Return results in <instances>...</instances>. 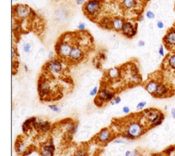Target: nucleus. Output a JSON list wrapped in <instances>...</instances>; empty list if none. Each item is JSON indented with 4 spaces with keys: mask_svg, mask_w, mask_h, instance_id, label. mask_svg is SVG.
Here are the masks:
<instances>
[{
    "mask_svg": "<svg viewBox=\"0 0 175 156\" xmlns=\"http://www.w3.org/2000/svg\"><path fill=\"white\" fill-rule=\"evenodd\" d=\"M147 128L139 121L133 120L126 126V129L121 134V138L128 140H133L140 138L145 133Z\"/></svg>",
    "mask_w": 175,
    "mask_h": 156,
    "instance_id": "obj_1",
    "label": "nucleus"
},
{
    "mask_svg": "<svg viewBox=\"0 0 175 156\" xmlns=\"http://www.w3.org/2000/svg\"><path fill=\"white\" fill-rule=\"evenodd\" d=\"M142 113L146 128H152L161 125L165 119L164 113L156 108H147Z\"/></svg>",
    "mask_w": 175,
    "mask_h": 156,
    "instance_id": "obj_2",
    "label": "nucleus"
},
{
    "mask_svg": "<svg viewBox=\"0 0 175 156\" xmlns=\"http://www.w3.org/2000/svg\"><path fill=\"white\" fill-rule=\"evenodd\" d=\"M38 91L41 100H48L52 95V89L49 82L45 78L41 77L38 83Z\"/></svg>",
    "mask_w": 175,
    "mask_h": 156,
    "instance_id": "obj_3",
    "label": "nucleus"
},
{
    "mask_svg": "<svg viewBox=\"0 0 175 156\" xmlns=\"http://www.w3.org/2000/svg\"><path fill=\"white\" fill-rule=\"evenodd\" d=\"M85 13L90 16H96L101 10V0H89L84 7Z\"/></svg>",
    "mask_w": 175,
    "mask_h": 156,
    "instance_id": "obj_4",
    "label": "nucleus"
},
{
    "mask_svg": "<svg viewBox=\"0 0 175 156\" xmlns=\"http://www.w3.org/2000/svg\"><path fill=\"white\" fill-rule=\"evenodd\" d=\"M114 137L112 131L109 128H104L101 130L96 135V140L101 145H106L112 140Z\"/></svg>",
    "mask_w": 175,
    "mask_h": 156,
    "instance_id": "obj_5",
    "label": "nucleus"
},
{
    "mask_svg": "<svg viewBox=\"0 0 175 156\" xmlns=\"http://www.w3.org/2000/svg\"><path fill=\"white\" fill-rule=\"evenodd\" d=\"M115 97V93L111 89L108 88H102L99 91L96 98L98 99L102 103L111 102Z\"/></svg>",
    "mask_w": 175,
    "mask_h": 156,
    "instance_id": "obj_6",
    "label": "nucleus"
},
{
    "mask_svg": "<svg viewBox=\"0 0 175 156\" xmlns=\"http://www.w3.org/2000/svg\"><path fill=\"white\" fill-rule=\"evenodd\" d=\"M73 46L70 45L69 43L67 42H62L60 44H58L55 47L57 54L63 58H68L70 57V52Z\"/></svg>",
    "mask_w": 175,
    "mask_h": 156,
    "instance_id": "obj_7",
    "label": "nucleus"
},
{
    "mask_svg": "<svg viewBox=\"0 0 175 156\" xmlns=\"http://www.w3.org/2000/svg\"><path fill=\"white\" fill-rule=\"evenodd\" d=\"M47 69L51 74L60 75L63 71V65L58 59H52L47 63Z\"/></svg>",
    "mask_w": 175,
    "mask_h": 156,
    "instance_id": "obj_8",
    "label": "nucleus"
},
{
    "mask_svg": "<svg viewBox=\"0 0 175 156\" xmlns=\"http://www.w3.org/2000/svg\"><path fill=\"white\" fill-rule=\"evenodd\" d=\"M137 25H133V23H131V22H125L124 23L123 29H122V33H123L124 36H127V38H133V36H135L137 33Z\"/></svg>",
    "mask_w": 175,
    "mask_h": 156,
    "instance_id": "obj_9",
    "label": "nucleus"
},
{
    "mask_svg": "<svg viewBox=\"0 0 175 156\" xmlns=\"http://www.w3.org/2000/svg\"><path fill=\"white\" fill-rule=\"evenodd\" d=\"M14 11H15L16 15L19 18L21 19L27 18V17L30 16L31 13V10L29 7L21 4H18L17 6H16Z\"/></svg>",
    "mask_w": 175,
    "mask_h": 156,
    "instance_id": "obj_10",
    "label": "nucleus"
},
{
    "mask_svg": "<svg viewBox=\"0 0 175 156\" xmlns=\"http://www.w3.org/2000/svg\"><path fill=\"white\" fill-rule=\"evenodd\" d=\"M51 128H52V124L49 121L43 120L38 121L34 128V130L43 134L48 133L51 130Z\"/></svg>",
    "mask_w": 175,
    "mask_h": 156,
    "instance_id": "obj_11",
    "label": "nucleus"
},
{
    "mask_svg": "<svg viewBox=\"0 0 175 156\" xmlns=\"http://www.w3.org/2000/svg\"><path fill=\"white\" fill-rule=\"evenodd\" d=\"M163 41L168 47H175V30H172L168 31L167 33L163 38Z\"/></svg>",
    "mask_w": 175,
    "mask_h": 156,
    "instance_id": "obj_12",
    "label": "nucleus"
},
{
    "mask_svg": "<svg viewBox=\"0 0 175 156\" xmlns=\"http://www.w3.org/2000/svg\"><path fill=\"white\" fill-rule=\"evenodd\" d=\"M84 57V52L81 49V48L77 46H73L70 52L69 58L73 62H77L81 61Z\"/></svg>",
    "mask_w": 175,
    "mask_h": 156,
    "instance_id": "obj_13",
    "label": "nucleus"
},
{
    "mask_svg": "<svg viewBox=\"0 0 175 156\" xmlns=\"http://www.w3.org/2000/svg\"><path fill=\"white\" fill-rule=\"evenodd\" d=\"M169 94H170V89L166 85L163 83V82H159V85H158L156 93L155 94L153 97L162 98V97H168V96Z\"/></svg>",
    "mask_w": 175,
    "mask_h": 156,
    "instance_id": "obj_14",
    "label": "nucleus"
},
{
    "mask_svg": "<svg viewBox=\"0 0 175 156\" xmlns=\"http://www.w3.org/2000/svg\"><path fill=\"white\" fill-rule=\"evenodd\" d=\"M37 118L36 117H30L24 121L22 125V130L24 133H28L31 129L34 128L36 123H37Z\"/></svg>",
    "mask_w": 175,
    "mask_h": 156,
    "instance_id": "obj_15",
    "label": "nucleus"
},
{
    "mask_svg": "<svg viewBox=\"0 0 175 156\" xmlns=\"http://www.w3.org/2000/svg\"><path fill=\"white\" fill-rule=\"evenodd\" d=\"M159 83V82H157L155 80H151L146 85L145 89L148 91V93H149L150 95H152L153 96L156 93Z\"/></svg>",
    "mask_w": 175,
    "mask_h": 156,
    "instance_id": "obj_16",
    "label": "nucleus"
},
{
    "mask_svg": "<svg viewBox=\"0 0 175 156\" xmlns=\"http://www.w3.org/2000/svg\"><path fill=\"white\" fill-rule=\"evenodd\" d=\"M66 132L69 136H73L78 130V125L74 121H70L66 125Z\"/></svg>",
    "mask_w": 175,
    "mask_h": 156,
    "instance_id": "obj_17",
    "label": "nucleus"
},
{
    "mask_svg": "<svg viewBox=\"0 0 175 156\" xmlns=\"http://www.w3.org/2000/svg\"><path fill=\"white\" fill-rule=\"evenodd\" d=\"M125 22L120 18H116L112 21V28L116 31H122Z\"/></svg>",
    "mask_w": 175,
    "mask_h": 156,
    "instance_id": "obj_18",
    "label": "nucleus"
},
{
    "mask_svg": "<svg viewBox=\"0 0 175 156\" xmlns=\"http://www.w3.org/2000/svg\"><path fill=\"white\" fill-rule=\"evenodd\" d=\"M108 76L112 79H116L120 76V71L118 68H111L108 71Z\"/></svg>",
    "mask_w": 175,
    "mask_h": 156,
    "instance_id": "obj_19",
    "label": "nucleus"
},
{
    "mask_svg": "<svg viewBox=\"0 0 175 156\" xmlns=\"http://www.w3.org/2000/svg\"><path fill=\"white\" fill-rule=\"evenodd\" d=\"M123 5L124 8L128 10L134 8L137 5L135 0H123Z\"/></svg>",
    "mask_w": 175,
    "mask_h": 156,
    "instance_id": "obj_20",
    "label": "nucleus"
},
{
    "mask_svg": "<svg viewBox=\"0 0 175 156\" xmlns=\"http://www.w3.org/2000/svg\"><path fill=\"white\" fill-rule=\"evenodd\" d=\"M100 25L105 29L111 28L112 27V21L107 17H104L100 22Z\"/></svg>",
    "mask_w": 175,
    "mask_h": 156,
    "instance_id": "obj_21",
    "label": "nucleus"
},
{
    "mask_svg": "<svg viewBox=\"0 0 175 156\" xmlns=\"http://www.w3.org/2000/svg\"><path fill=\"white\" fill-rule=\"evenodd\" d=\"M168 65L172 70H175V54L170 55L167 60Z\"/></svg>",
    "mask_w": 175,
    "mask_h": 156,
    "instance_id": "obj_22",
    "label": "nucleus"
},
{
    "mask_svg": "<svg viewBox=\"0 0 175 156\" xmlns=\"http://www.w3.org/2000/svg\"><path fill=\"white\" fill-rule=\"evenodd\" d=\"M55 151L48 149L41 148V151L40 152V156H54Z\"/></svg>",
    "mask_w": 175,
    "mask_h": 156,
    "instance_id": "obj_23",
    "label": "nucleus"
},
{
    "mask_svg": "<svg viewBox=\"0 0 175 156\" xmlns=\"http://www.w3.org/2000/svg\"><path fill=\"white\" fill-rule=\"evenodd\" d=\"M26 147L23 143H20L19 144H16V152H17L19 154H22L26 152Z\"/></svg>",
    "mask_w": 175,
    "mask_h": 156,
    "instance_id": "obj_24",
    "label": "nucleus"
},
{
    "mask_svg": "<svg viewBox=\"0 0 175 156\" xmlns=\"http://www.w3.org/2000/svg\"><path fill=\"white\" fill-rule=\"evenodd\" d=\"M49 108L51 111L54 112V113H60L61 112V108L56 104H50V105H49Z\"/></svg>",
    "mask_w": 175,
    "mask_h": 156,
    "instance_id": "obj_25",
    "label": "nucleus"
},
{
    "mask_svg": "<svg viewBox=\"0 0 175 156\" xmlns=\"http://www.w3.org/2000/svg\"><path fill=\"white\" fill-rule=\"evenodd\" d=\"M73 156H87V152L84 149H79L75 152Z\"/></svg>",
    "mask_w": 175,
    "mask_h": 156,
    "instance_id": "obj_26",
    "label": "nucleus"
},
{
    "mask_svg": "<svg viewBox=\"0 0 175 156\" xmlns=\"http://www.w3.org/2000/svg\"><path fill=\"white\" fill-rule=\"evenodd\" d=\"M147 102L145 101L139 102V103L137 104V106H136V109H137L138 111H142V110L145 108V106H147Z\"/></svg>",
    "mask_w": 175,
    "mask_h": 156,
    "instance_id": "obj_27",
    "label": "nucleus"
},
{
    "mask_svg": "<svg viewBox=\"0 0 175 156\" xmlns=\"http://www.w3.org/2000/svg\"><path fill=\"white\" fill-rule=\"evenodd\" d=\"M129 142V140L127 139H125V138H116V139L113 140V143L114 144H127Z\"/></svg>",
    "mask_w": 175,
    "mask_h": 156,
    "instance_id": "obj_28",
    "label": "nucleus"
},
{
    "mask_svg": "<svg viewBox=\"0 0 175 156\" xmlns=\"http://www.w3.org/2000/svg\"><path fill=\"white\" fill-rule=\"evenodd\" d=\"M31 45L30 43H25L23 45V51L24 52L26 53H29L31 51Z\"/></svg>",
    "mask_w": 175,
    "mask_h": 156,
    "instance_id": "obj_29",
    "label": "nucleus"
},
{
    "mask_svg": "<svg viewBox=\"0 0 175 156\" xmlns=\"http://www.w3.org/2000/svg\"><path fill=\"white\" fill-rule=\"evenodd\" d=\"M120 102H121L120 97L117 96V97H114V99L113 100H111V102H110L111 105H115V104H120Z\"/></svg>",
    "mask_w": 175,
    "mask_h": 156,
    "instance_id": "obj_30",
    "label": "nucleus"
},
{
    "mask_svg": "<svg viewBox=\"0 0 175 156\" xmlns=\"http://www.w3.org/2000/svg\"><path fill=\"white\" fill-rule=\"evenodd\" d=\"M146 16H147V18L149 19H154L155 18V14L153 12L149 10L147 12V13H146Z\"/></svg>",
    "mask_w": 175,
    "mask_h": 156,
    "instance_id": "obj_31",
    "label": "nucleus"
},
{
    "mask_svg": "<svg viewBox=\"0 0 175 156\" xmlns=\"http://www.w3.org/2000/svg\"><path fill=\"white\" fill-rule=\"evenodd\" d=\"M98 91H99V88L98 87H94L93 89H92L90 91V96L93 97L95 96L96 95L98 94Z\"/></svg>",
    "mask_w": 175,
    "mask_h": 156,
    "instance_id": "obj_32",
    "label": "nucleus"
},
{
    "mask_svg": "<svg viewBox=\"0 0 175 156\" xmlns=\"http://www.w3.org/2000/svg\"><path fill=\"white\" fill-rule=\"evenodd\" d=\"M130 156H142V154L138 149H134L131 151Z\"/></svg>",
    "mask_w": 175,
    "mask_h": 156,
    "instance_id": "obj_33",
    "label": "nucleus"
},
{
    "mask_svg": "<svg viewBox=\"0 0 175 156\" xmlns=\"http://www.w3.org/2000/svg\"><path fill=\"white\" fill-rule=\"evenodd\" d=\"M174 149H175V147H171L168 148L167 149L166 151H165L164 153H166V154L167 155H169L172 152H174Z\"/></svg>",
    "mask_w": 175,
    "mask_h": 156,
    "instance_id": "obj_34",
    "label": "nucleus"
},
{
    "mask_svg": "<svg viewBox=\"0 0 175 156\" xmlns=\"http://www.w3.org/2000/svg\"><path fill=\"white\" fill-rule=\"evenodd\" d=\"M77 27H78V29L80 31L86 30V24H85L84 23H80L78 25V26H77Z\"/></svg>",
    "mask_w": 175,
    "mask_h": 156,
    "instance_id": "obj_35",
    "label": "nucleus"
},
{
    "mask_svg": "<svg viewBox=\"0 0 175 156\" xmlns=\"http://www.w3.org/2000/svg\"><path fill=\"white\" fill-rule=\"evenodd\" d=\"M122 111H123V113L124 114H127L129 113H130V108H129V106H124L123 109H122Z\"/></svg>",
    "mask_w": 175,
    "mask_h": 156,
    "instance_id": "obj_36",
    "label": "nucleus"
},
{
    "mask_svg": "<svg viewBox=\"0 0 175 156\" xmlns=\"http://www.w3.org/2000/svg\"><path fill=\"white\" fill-rule=\"evenodd\" d=\"M159 54L162 56V57H164L165 56V52H164V48L163 47V45L160 46L159 48Z\"/></svg>",
    "mask_w": 175,
    "mask_h": 156,
    "instance_id": "obj_37",
    "label": "nucleus"
},
{
    "mask_svg": "<svg viewBox=\"0 0 175 156\" xmlns=\"http://www.w3.org/2000/svg\"><path fill=\"white\" fill-rule=\"evenodd\" d=\"M157 27L159 29H160V30H162V29L164 27V24L162 21H157Z\"/></svg>",
    "mask_w": 175,
    "mask_h": 156,
    "instance_id": "obj_38",
    "label": "nucleus"
},
{
    "mask_svg": "<svg viewBox=\"0 0 175 156\" xmlns=\"http://www.w3.org/2000/svg\"><path fill=\"white\" fill-rule=\"evenodd\" d=\"M138 46L139 47H144L145 46V42H144V41H143V40H140L139 42H138Z\"/></svg>",
    "mask_w": 175,
    "mask_h": 156,
    "instance_id": "obj_39",
    "label": "nucleus"
},
{
    "mask_svg": "<svg viewBox=\"0 0 175 156\" xmlns=\"http://www.w3.org/2000/svg\"><path fill=\"white\" fill-rule=\"evenodd\" d=\"M171 116L174 119H175V108H172L171 110Z\"/></svg>",
    "mask_w": 175,
    "mask_h": 156,
    "instance_id": "obj_40",
    "label": "nucleus"
},
{
    "mask_svg": "<svg viewBox=\"0 0 175 156\" xmlns=\"http://www.w3.org/2000/svg\"><path fill=\"white\" fill-rule=\"evenodd\" d=\"M85 1H86V0H76L77 4L78 5H82Z\"/></svg>",
    "mask_w": 175,
    "mask_h": 156,
    "instance_id": "obj_41",
    "label": "nucleus"
},
{
    "mask_svg": "<svg viewBox=\"0 0 175 156\" xmlns=\"http://www.w3.org/2000/svg\"><path fill=\"white\" fill-rule=\"evenodd\" d=\"M131 151L127 150V151H126V152H125V156H130L131 155Z\"/></svg>",
    "mask_w": 175,
    "mask_h": 156,
    "instance_id": "obj_42",
    "label": "nucleus"
},
{
    "mask_svg": "<svg viewBox=\"0 0 175 156\" xmlns=\"http://www.w3.org/2000/svg\"><path fill=\"white\" fill-rule=\"evenodd\" d=\"M24 68H25V72H28V66H27L26 65H24Z\"/></svg>",
    "mask_w": 175,
    "mask_h": 156,
    "instance_id": "obj_43",
    "label": "nucleus"
},
{
    "mask_svg": "<svg viewBox=\"0 0 175 156\" xmlns=\"http://www.w3.org/2000/svg\"><path fill=\"white\" fill-rule=\"evenodd\" d=\"M14 1H17V0H14Z\"/></svg>",
    "mask_w": 175,
    "mask_h": 156,
    "instance_id": "obj_44",
    "label": "nucleus"
},
{
    "mask_svg": "<svg viewBox=\"0 0 175 156\" xmlns=\"http://www.w3.org/2000/svg\"><path fill=\"white\" fill-rule=\"evenodd\" d=\"M174 7H175V4H174Z\"/></svg>",
    "mask_w": 175,
    "mask_h": 156,
    "instance_id": "obj_45",
    "label": "nucleus"
}]
</instances>
